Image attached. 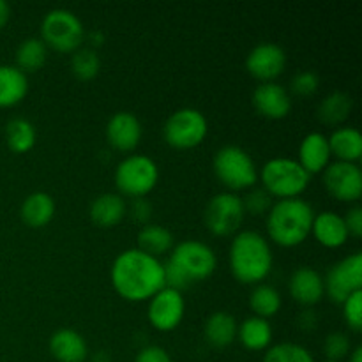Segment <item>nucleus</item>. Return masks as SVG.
<instances>
[{"label":"nucleus","mask_w":362,"mask_h":362,"mask_svg":"<svg viewBox=\"0 0 362 362\" xmlns=\"http://www.w3.org/2000/svg\"><path fill=\"white\" fill-rule=\"evenodd\" d=\"M168 262L179 269L189 285L211 278L218 267L214 250L202 240H182L173 246Z\"/></svg>","instance_id":"1a4fd4ad"},{"label":"nucleus","mask_w":362,"mask_h":362,"mask_svg":"<svg viewBox=\"0 0 362 362\" xmlns=\"http://www.w3.org/2000/svg\"><path fill=\"white\" fill-rule=\"evenodd\" d=\"M37 140V133L30 120L23 117L11 119L6 126V144L14 154H25L32 151Z\"/></svg>","instance_id":"cd10ccee"},{"label":"nucleus","mask_w":362,"mask_h":362,"mask_svg":"<svg viewBox=\"0 0 362 362\" xmlns=\"http://www.w3.org/2000/svg\"><path fill=\"white\" fill-rule=\"evenodd\" d=\"M244 211L250 212L253 216H262L267 214L272 207V197L267 191L262 187V189H253L243 198Z\"/></svg>","instance_id":"c9c22d12"},{"label":"nucleus","mask_w":362,"mask_h":362,"mask_svg":"<svg viewBox=\"0 0 362 362\" xmlns=\"http://www.w3.org/2000/svg\"><path fill=\"white\" fill-rule=\"evenodd\" d=\"M324 352L325 356H327V361L339 362L341 359H345V357L350 356V352H352V345H350L349 336L343 334V332H331V334L325 338Z\"/></svg>","instance_id":"72a5a7b5"},{"label":"nucleus","mask_w":362,"mask_h":362,"mask_svg":"<svg viewBox=\"0 0 362 362\" xmlns=\"http://www.w3.org/2000/svg\"><path fill=\"white\" fill-rule=\"evenodd\" d=\"M48 57V48L39 37H28L20 42L16 49V67L27 73H35L41 69Z\"/></svg>","instance_id":"c756f323"},{"label":"nucleus","mask_w":362,"mask_h":362,"mask_svg":"<svg viewBox=\"0 0 362 362\" xmlns=\"http://www.w3.org/2000/svg\"><path fill=\"white\" fill-rule=\"evenodd\" d=\"M144 127L131 112H117L106 124V140L120 152H131L140 145Z\"/></svg>","instance_id":"2eb2a0df"},{"label":"nucleus","mask_w":362,"mask_h":362,"mask_svg":"<svg viewBox=\"0 0 362 362\" xmlns=\"http://www.w3.org/2000/svg\"><path fill=\"white\" fill-rule=\"evenodd\" d=\"M55 216V200L45 191H34L28 194L20 207V218L30 228H42Z\"/></svg>","instance_id":"4be33fe9"},{"label":"nucleus","mask_w":362,"mask_h":362,"mask_svg":"<svg viewBox=\"0 0 362 362\" xmlns=\"http://www.w3.org/2000/svg\"><path fill=\"white\" fill-rule=\"evenodd\" d=\"M315 211L303 198H286L272 204L267 212V233L281 247H296L311 235Z\"/></svg>","instance_id":"7ed1b4c3"},{"label":"nucleus","mask_w":362,"mask_h":362,"mask_svg":"<svg viewBox=\"0 0 362 362\" xmlns=\"http://www.w3.org/2000/svg\"><path fill=\"white\" fill-rule=\"evenodd\" d=\"M173 246H175V243H173L172 232L165 228V226L147 223L138 232V250H141L147 255H152L156 258L172 251Z\"/></svg>","instance_id":"bb28decb"},{"label":"nucleus","mask_w":362,"mask_h":362,"mask_svg":"<svg viewBox=\"0 0 362 362\" xmlns=\"http://www.w3.org/2000/svg\"><path fill=\"white\" fill-rule=\"evenodd\" d=\"M237 339L251 352L267 350L272 343V327L269 320L260 317H250L237 327Z\"/></svg>","instance_id":"393cba45"},{"label":"nucleus","mask_w":362,"mask_h":362,"mask_svg":"<svg viewBox=\"0 0 362 362\" xmlns=\"http://www.w3.org/2000/svg\"><path fill=\"white\" fill-rule=\"evenodd\" d=\"M209 133L207 117L197 108H180L166 119L163 138L166 144L179 151H187L204 144Z\"/></svg>","instance_id":"6e6552de"},{"label":"nucleus","mask_w":362,"mask_h":362,"mask_svg":"<svg viewBox=\"0 0 362 362\" xmlns=\"http://www.w3.org/2000/svg\"><path fill=\"white\" fill-rule=\"evenodd\" d=\"M288 292L300 306H315L324 299V276L313 267H299L288 281Z\"/></svg>","instance_id":"f3484780"},{"label":"nucleus","mask_w":362,"mask_h":362,"mask_svg":"<svg viewBox=\"0 0 362 362\" xmlns=\"http://www.w3.org/2000/svg\"><path fill=\"white\" fill-rule=\"evenodd\" d=\"M325 362H334V361H325Z\"/></svg>","instance_id":"c03bdc74"},{"label":"nucleus","mask_w":362,"mask_h":362,"mask_svg":"<svg viewBox=\"0 0 362 362\" xmlns=\"http://www.w3.org/2000/svg\"><path fill=\"white\" fill-rule=\"evenodd\" d=\"M343 306V318L352 331L359 332L362 329V290L354 292L345 299Z\"/></svg>","instance_id":"f704fd0d"},{"label":"nucleus","mask_w":362,"mask_h":362,"mask_svg":"<svg viewBox=\"0 0 362 362\" xmlns=\"http://www.w3.org/2000/svg\"><path fill=\"white\" fill-rule=\"evenodd\" d=\"M214 175L230 193L253 187L258 180V168L253 158L237 145H226L212 159Z\"/></svg>","instance_id":"39448f33"},{"label":"nucleus","mask_w":362,"mask_h":362,"mask_svg":"<svg viewBox=\"0 0 362 362\" xmlns=\"http://www.w3.org/2000/svg\"><path fill=\"white\" fill-rule=\"evenodd\" d=\"M258 179L271 197L286 200L299 198L310 186L311 175L297 163V159L274 158L269 159L258 172Z\"/></svg>","instance_id":"20e7f679"},{"label":"nucleus","mask_w":362,"mask_h":362,"mask_svg":"<svg viewBox=\"0 0 362 362\" xmlns=\"http://www.w3.org/2000/svg\"><path fill=\"white\" fill-rule=\"evenodd\" d=\"M134 362H172V357H170V354L166 352L165 349H161V346L151 345L145 346V349H141L140 352L136 354Z\"/></svg>","instance_id":"4c0bfd02"},{"label":"nucleus","mask_w":362,"mask_h":362,"mask_svg":"<svg viewBox=\"0 0 362 362\" xmlns=\"http://www.w3.org/2000/svg\"><path fill=\"white\" fill-rule=\"evenodd\" d=\"M184 313H186V303L182 292L165 286L148 299L147 318L152 327L158 331L170 332L179 327Z\"/></svg>","instance_id":"f8f14e48"},{"label":"nucleus","mask_w":362,"mask_h":362,"mask_svg":"<svg viewBox=\"0 0 362 362\" xmlns=\"http://www.w3.org/2000/svg\"><path fill=\"white\" fill-rule=\"evenodd\" d=\"M110 279L122 299L144 303L165 288V264L138 247H131L113 260Z\"/></svg>","instance_id":"f257e3e1"},{"label":"nucleus","mask_w":362,"mask_h":362,"mask_svg":"<svg viewBox=\"0 0 362 362\" xmlns=\"http://www.w3.org/2000/svg\"><path fill=\"white\" fill-rule=\"evenodd\" d=\"M71 71L81 81L94 80L101 71V60L95 49L80 48L71 57Z\"/></svg>","instance_id":"2f4dec72"},{"label":"nucleus","mask_w":362,"mask_h":362,"mask_svg":"<svg viewBox=\"0 0 362 362\" xmlns=\"http://www.w3.org/2000/svg\"><path fill=\"white\" fill-rule=\"evenodd\" d=\"M311 235L329 250H338V247L345 246L350 237L343 216L336 214L332 211L315 214L313 225H311Z\"/></svg>","instance_id":"a211bd4d"},{"label":"nucleus","mask_w":362,"mask_h":362,"mask_svg":"<svg viewBox=\"0 0 362 362\" xmlns=\"http://www.w3.org/2000/svg\"><path fill=\"white\" fill-rule=\"evenodd\" d=\"M322 173L325 189L336 200L357 202L362 197V172L357 163H329Z\"/></svg>","instance_id":"ddd939ff"},{"label":"nucleus","mask_w":362,"mask_h":362,"mask_svg":"<svg viewBox=\"0 0 362 362\" xmlns=\"http://www.w3.org/2000/svg\"><path fill=\"white\" fill-rule=\"evenodd\" d=\"M359 290H362V253L339 260L324 278V292L336 304H343L346 297Z\"/></svg>","instance_id":"9b49d317"},{"label":"nucleus","mask_w":362,"mask_h":362,"mask_svg":"<svg viewBox=\"0 0 362 362\" xmlns=\"http://www.w3.org/2000/svg\"><path fill=\"white\" fill-rule=\"evenodd\" d=\"M250 306L253 310L255 317L269 320L281 310V296H279L274 286L267 285V283H260V285H255L253 292H251Z\"/></svg>","instance_id":"7c9ffc66"},{"label":"nucleus","mask_w":362,"mask_h":362,"mask_svg":"<svg viewBox=\"0 0 362 362\" xmlns=\"http://www.w3.org/2000/svg\"><path fill=\"white\" fill-rule=\"evenodd\" d=\"M349 362H362V346H356V349L350 352Z\"/></svg>","instance_id":"37998d69"},{"label":"nucleus","mask_w":362,"mask_h":362,"mask_svg":"<svg viewBox=\"0 0 362 362\" xmlns=\"http://www.w3.org/2000/svg\"><path fill=\"white\" fill-rule=\"evenodd\" d=\"M315 324H317V315L313 313V311H304L303 315H300L299 318V325L303 329H306V331H310V329L315 327Z\"/></svg>","instance_id":"a19ab883"},{"label":"nucleus","mask_w":362,"mask_h":362,"mask_svg":"<svg viewBox=\"0 0 362 362\" xmlns=\"http://www.w3.org/2000/svg\"><path fill=\"white\" fill-rule=\"evenodd\" d=\"M237 324L235 317L226 311H216L207 318L204 325L205 339L216 349H226L232 345L237 338Z\"/></svg>","instance_id":"a878e982"},{"label":"nucleus","mask_w":362,"mask_h":362,"mask_svg":"<svg viewBox=\"0 0 362 362\" xmlns=\"http://www.w3.org/2000/svg\"><path fill=\"white\" fill-rule=\"evenodd\" d=\"M127 214L126 200L119 193H103L90 202L88 216L99 228H113Z\"/></svg>","instance_id":"aec40b11"},{"label":"nucleus","mask_w":362,"mask_h":362,"mask_svg":"<svg viewBox=\"0 0 362 362\" xmlns=\"http://www.w3.org/2000/svg\"><path fill=\"white\" fill-rule=\"evenodd\" d=\"M343 219H345V226H346V230H349V235L356 237V239H361L362 237V209L359 207V205L349 209V212L343 216Z\"/></svg>","instance_id":"58836bf2"},{"label":"nucleus","mask_w":362,"mask_h":362,"mask_svg":"<svg viewBox=\"0 0 362 362\" xmlns=\"http://www.w3.org/2000/svg\"><path fill=\"white\" fill-rule=\"evenodd\" d=\"M286 67V53L276 42H260L246 57V69L262 83L274 81Z\"/></svg>","instance_id":"4468645a"},{"label":"nucleus","mask_w":362,"mask_h":362,"mask_svg":"<svg viewBox=\"0 0 362 362\" xmlns=\"http://www.w3.org/2000/svg\"><path fill=\"white\" fill-rule=\"evenodd\" d=\"M115 186L120 197L144 198L158 186L159 168L152 158L133 154L124 158L115 168Z\"/></svg>","instance_id":"423d86ee"},{"label":"nucleus","mask_w":362,"mask_h":362,"mask_svg":"<svg viewBox=\"0 0 362 362\" xmlns=\"http://www.w3.org/2000/svg\"><path fill=\"white\" fill-rule=\"evenodd\" d=\"M243 198L237 193H218L207 202L204 211V223L216 237H228L239 232L244 221Z\"/></svg>","instance_id":"9d476101"},{"label":"nucleus","mask_w":362,"mask_h":362,"mask_svg":"<svg viewBox=\"0 0 362 362\" xmlns=\"http://www.w3.org/2000/svg\"><path fill=\"white\" fill-rule=\"evenodd\" d=\"M9 16H11L9 4H7L6 0H0V28L9 21Z\"/></svg>","instance_id":"79ce46f5"},{"label":"nucleus","mask_w":362,"mask_h":362,"mask_svg":"<svg viewBox=\"0 0 362 362\" xmlns=\"http://www.w3.org/2000/svg\"><path fill=\"white\" fill-rule=\"evenodd\" d=\"M272 250L269 240L253 230L235 233L228 251L230 272L243 285H260L272 271Z\"/></svg>","instance_id":"f03ea898"},{"label":"nucleus","mask_w":362,"mask_h":362,"mask_svg":"<svg viewBox=\"0 0 362 362\" xmlns=\"http://www.w3.org/2000/svg\"><path fill=\"white\" fill-rule=\"evenodd\" d=\"M253 106L265 119L279 120L285 119L292 110V98L283 85L276 83V81H267L255 88Z\"/></svg>","instance_id":"dca6fc26"},{"label":"nucleus","mask_w":362,"mask_h":362,"mask_svg":"<svg viewBox=\"0 0 362 362\" xmlns=\"http://www.w3.org/2000/svg\"><path fill=\"white\" fill-rule=\"evenodd\" d=\"M85 39L80 18L69 9H52L41 23V41L46 48L60 53H74Z\"/></svg>","instance_id":"0eeeda50"},{"label":"nucleus","mask_w":362,"mask_h":362,"mask_svg":"<svg viewBox=\"0 0 362 362\" xmlns=\"http://www.w3.org/2000/svg\"><path fill=\"white\" fill-rule=\"evenodd\" d=\"M331 148L327 136L322 133H310L303 138L299 145V163L310 175L324 172L331 163Z\"/></svg>","instance_id":"6ab92c4d"},{"label":"nucleus","mask_w":362,"mask_h":362,"mask_svg":"<svg viewBox=\"0 0 362 362\" xmlns=\"http://www.w3.org/2000/svg\"><path fill=\"white\" fill-rule=\"evenodd\" d=\"M352 98L345 92H331L318 105V119L327 126H338L349 119L352 112Z\"/></svg>","instance_id":"c85d7f7f"},{"label":"nucleus","mask_w":362,"mask_h":362,"mask_svg":"<svg viewBox=\"0 0 362 362\" xmlns=\"http://www.w3.org/2000/svg\"><path fill=\"white\" fill-rule=\"evenodd\" d=\"M28 92V78L16 66H0V108L20 105Z\"/></svg>","instance_id":"b1692460"},{"label":"nucleus","mask_w":362,"mask_h":362,"mask_svg":"<svg viewBox=\"0 0 362 362\" xmlns=\"http://www.w3.org/2000/svg\"><path fill=\"white\" fill-rule=\"evenodd\" d=\"M318 85H320V78L315 71H300L292 78L290 88L296 95L308 98V95H313L318 90Z\"/></svg>","instance_id":"e433bc0d"},{"label":"nucleus","mask_w":362,"mask_h":362,"mask_svg":"<svg viewBox=\"0 0 362 362\" xmlns=\"http://www.w3.org/2000/svg\"><path fill=\"white\" fill-rule=\"evenodd\" d=\"M127 214H129L134 221L145 223V225H147L148 218H151L152 214V205L148 204L145 198H134L133 204L127 209Z\"/></svg>","instance_id":"ea45409f"},{"label":"nucleus","mask_w":362,"mask_h":362,"mask_svg":"<svg viewBox=\"0 0 362 362\" xmlns=\"http://www.w3.org/2000/svg\"><path fill=\"white\" fill-rule=\"evenodd\" d=\"M329 148L336 161L357 163L362 156V134L359 129L350 126L338 127L327 136Z\"/></svg>","instance_id":"5701e85b"},{"label":"nucleus","mask_w":362,"mask_h":362,"mask_svg":"<svg viewBox=\"0 0 362 362\" xmlns=\"http://www.w3.org/2000/svg\"><path fill=\"white\" fill-rule=\"evenodd\" d=\"M264 362H315L308 349L297 343H278L265 350Z\"/></svg>","instance_id":"473e14b6"},{"label":"nucleus","mask_w":362,"mask_h":362,"mask_svg":"<svg viewBox=\"0 0 362 362\" xmlns=\"http://www.w3.org/2000/svg\"><path fill=\"white\" fill-rule=\"evenodd\" d=\"M49 354L59 362H83L87 359V341L73 329H59L49 338Z\"/></svg>","instance_id":"412c9836"}]
</instances>
